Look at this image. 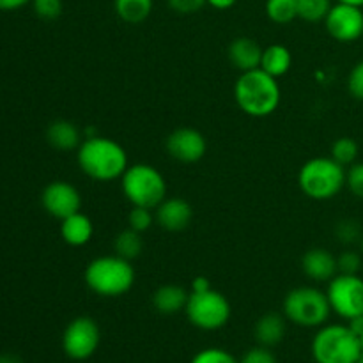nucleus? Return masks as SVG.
<instances>
[{"instance_id": "28", "label": "nucleus", "mask_w": 363, "mask_h": 363, "mask_svg": "<svg viewBox=\"0 0 363 363\" xmlns=\"http://www.w3.org/2000/svg\"><path fill=\"white\" fill-rule=\"evenodd\" d=\"M190 363H240L233 353L222 347H206L199 351Z\"/></svg>"}, {"instance_id": "7", "label": "nucleus", "mask_w": 363, "mask_h": 363, "mask_svg": "<svg viewBox=\"0 0 363 363\" xmlns=\"http://www.w3.org/2000/svg\"><path fill=\"white\" fill-rule=\"evenodd\" d=\"M123 194L131 206L156 209L167 199V181L149 163H135L121 177Z\"/></svg>"}, {"instance_id": "31", "label": "nucleus", "mask_w": 363, "mask_h": 363, "mask_svg": "<svg viewBox=\"0 0 363 363\" xmlns=\"http://www.w3.org/2000/svg\"><path fill=\"white\" fill-rule=\"evenodd\" d=\"M346 186L354 197L363 199V163H353L346 172Z\"/></svg>"}, {"instance_id": "11", "label": "nucleus", "mask_w": 363, "mask_h": 363, "mask_svg": "<svg viewBox=\"0 0 363 363\" xmlns=\"http://www.w3.org/2000/svg\"><path fill=\"white\" fill-rule=\"evenodd\" d=\"M328 34L339 43H353L363 35V11L362 7L337 2L325 18Z\"/></svg>"}, {"instance_id": "21", "label": "nucleus", "mask_w": 363, "mask_h": 363, "mask_svg": "<svg viewBox=\"0 0 363 363\" xmlns=\"http://www.w3.org/2000/svg\"><path fill=\"white\" fill-rule=\"evenodd\" d=\"M291 66H293V55H291L287 46L272 45L262 50L261 69L272 77H284V74L289 73Z\"/></svg>"}, {"instance_id": "2", "label": "nucleus", "mask_w": 363, "mask_h": 363, "mask_svg": "<svg viewBox=\"0 0 363 363\" xmlns=\"http://www.w3.org/2000/svg\"><path fill=\"white\" fill-rule=\"evenodd\" d=\"M280 85L275 77L257 69L241 73L234 85V99L238 106L250 117H268L280 105Z\"/></svg>"}, {"instance_id": "16", "label": "nucleus", "mask_w": 363, "mask_h": 363, "mask_svg": "<svg viewBox=\"0 0 363 363\" xmlns=\"http://www.w3.org/2000/svg\"><path fill=\"white\" fill-rule=\"evenodd\" d=\"M262 48L250 38H236L229 45V60L238 71H247L261 67Z\"/></svg>"}, {"instance_id": "26", "label": "nucleus", "mask_w": 363, "mask_h": 363, "mask_svg": "<svg viewBox=\"0 0 363 363\" xmlns=\"http://www.w3.org/2000/svg\"><path fill=\"white\" fill-rule=\"evenodd\" d=\"M332 158L342 167L353 165L358 158V144L350 137L337 138L332 145Z\"/></svg>"}, {"instance_id": "17", "label": "nucleus", "mask_w": 363, "mask_h": 363, "mask_svg": "<svg viewBox=\"0 0 363 363\" xmlns=\"http://www.w3.org/2000/svg\"><path fill=\"white\" fill-rule=\"evenodd\" d=\"M60 236H62L64 243L69 247H84L94 236V225L92 220L82 211L74 213V215L67 216V218L60 220Z\"/></svg>"}, {"instance_id": "5", "label": "nucleus", "mask_w": 363, "mask_h": 363, "mask_svg": "<svg viewBox=\"0 0 363 363\" xmlns=\"http://www.w3.org/2000/svg\"><path fill=\"white\" fill-rule=\"evenodd\" d=\"M298 184L308 199L330 201L346 186V170L332 156H319L303 163L298 174Z\"/></svg>"}, {"instance_id": "10", "label": "nucleus", "mask_w": 363, "mask_h": 363, "mask_svg": "<svg viewBox=\"0 0 363 363\" xmlns=\"http://www.w3.org/2000/svg\"><path fill=\"white\" fill-rule=\"evenodd\" d=\"M101 332L98 323L89 315L74 318L62 333V351L74 362L89 360L98 351Z\"/></svg>"}, {"instance_id": "18", "label": "nucleus", "mask_w": 363, "mask_h": 363, "mask_svg": "<svg viewBox=\"0 0 363 363\" xmlns=\"http://www.w3.org/2000/svg\"><path fill=\"white\" fill-rule=\"evenodd\" d=\"M286 315H280L277 312H268L259 321L255 323L254 335L259 346L264 347H275L286 337Z\"/></svg>"}, {"instance_id": "12", "label": "nucleus", "mask_w": 363, "mask_h": 363, "mask_svg": "<svg viewBox=\"0 0 363 363\" xmlns=\"http://www.w3.org/2000/svg\"><path fill=\"white\" fill-rule=\"evenodd\" d=\"M41 204L53 218L64 220L82 209L80 191L66 181H53L46 184L41 194Z\"/></svg>"}, {"instance_id": "22", "label": "nucleus", "mask_w": 363, "mask_h": 363, "mask_svg": "<svg viewBox=\"0 0 363 363\" xmlns=\"http://www.w3.org/2000/svg\"><path fill=\"white\" fill-rule=\"evenodd\" d=\"M116 11L126 23H142L151 14L152 0H116Z\"/></svg>"}, {"instance_id": "41", "label": "nucleus", "mask_w": 363, "mask_h": 363, "mask_svg": "<svg viewBox=\"0 0 363 363\" xmlns=\"http://www.w3.org/2000/svg\"><path fill=\"white\" fill-rule=\"evenodd\" d=\"M0 363H16V360H13V358H0Z\"/></svg>"}, {"instance_id": "38", "label": "nucleus", "mask_w": 363, "mask_h": 363, "mask_svg": "<svg viewBox=\"0 0 363 363\" xmlns=\"http://www.w3.org/2000/svg\"><path fill=\"white\" fill-rule=\"evenodd\" d=\"M238 0H208V4L211 7H215V9L218 11H225V9H230V7L236 6Z\"/></svg>"}, {"instance_id": "6", "label": "nucleus", "mask_w": 363, "mask_h": 363, "mask_svg": "<svg viewBox=\"0 0 363 363\" xmlns=\"http://www.w3.org/2000/svg\"><path fill=\"white\" fill-rule=\"evenodd\" d=\"M282 311L287 321L301 328H321L332 314L325 291L312 286L291 289L284 298Z\"/></svg>"}, {"instance_id": "4", "label": "nucleus", "mask_w": 363, "mask_h": 363, "mask_svg": "<svg viewBox=\"0 0 363 363\" xmlns=\"http://www.w3.org/2000/svg\"><path fill=\"white\" fill-rule=\"evenodd\" d=\"M315 363H357L362 357L360 339L350 325H323L311 344Z\"/></svg>"}, {"instance_id": "15", "label": "nucleus", "mask_w": 363, "mask_h": 363, "mask_svg": "<svg viewBox=\"0 0 363 363\" xmlns=\"http://www.w3.org/2000/svg\"><path fill=\"white\" fill-rule=\"evenodd\" d=\"M301 269L305 277L314 282H330L335 275H339L337 257L326 248H311L305 252L301 259Z\"/></svg>"}, {"instance_id": "23", "label": "nucleus", "mask_w": 363, "mask_h": 363, "mask_svg": "<svg viewBox=\"0 0 363 363\" xmlns=\"http://www.w3.org/2000/svg\"><path fill=\"white\" fill-rule=\"evenodd\" d=\"M142 248H144V243H142L140 233L133 229H124L121 230L119 234L113 240V250H116V255L126 259V261H133L138 255L142 254Z\"/></svg>"}, {"instance_id": "36", "label": "nucleus", "mask_w": 363, "mask_h": 363, "mask_svg": "<svg viewBox=\"0 0 363 363\" xmlns=\"http://www.w3.org/2000/svg\"><path fill=\"white\" fill-rule=\"evenodd\" d=\"M32 4V0H0V11H16Z\"/></svg>"}, {"instance_id": "19", "label": "nucleus", "mask_w": 363, "mask_h": 363, "mask_svg": "<svg viewBox=\"0 0 363 363\" xmlns=\"http://www.w3.org/2000/svg\"><path fill=\"white\" fill-rule=\"evenodd\" d=\"M188 296L190 291H186L181 286H174V284H167V286L158 287L152 294V305L156 311L163 315H174L179 314L181 311L186 308Z\"/></svg>"}, {"instance_id": "14", "label": "nucleus", "mask_w": 363, "mask_h": 363, "mask_svg": "<svg viewBox=\"0 0 363 363\" xmlns=\"http://www.w3.org/2000/svg\"><path fill=\"white\" fill-rule=\"evenodd\" d=\"M155 218L162 229L169 230V233H179L190 225L191 218H194V209L184 199L167 197L155 209Z\"/></svg>"}, {"instance_id": "1", "label": "nucleus", "mask_w": 363, "mask_h": 363, "mask_svg": "<svg viewBox=\"0 0 363 363\" xmlns=\"http://www.w3.org/2000/svg\"><path fill=\"white\" fill-rule=\"evenodd\" d=\"M77 151V162L82 172L101 183L121 179L130 167L126 149L112 138L99 135L85 137Z\"/></svg>"}, {"instance_id": "43", "label": "nucleus", "mask_w": 363, "mask_h": 363, "mask_svg": "<svg viewBox=\"0 0 363 363\" xmlns=\"http://www.w3.org/2000/svg\"><path fill=\"white\" fill-rule=\"evenodd\" d=\"M357 363H363V354H362L360 358H358V362H357Z\"/></svg>"}, {"instance_id": "39", "label": "nucleus", "mask_w": 363, "mask_h": 363, "mask_svg": "<svg viewBox=\"0 0 363 363\" xmlns=\"http://www.w3.org/2000/svg\"><path fill=\"white\" fill-rule=\"evenodd\" d=\"M347 325H350V328L360 337L363 333V315H358V318L351 319V321H347Z\"/></svg>"}, {"instance_id": "37", "label": "nucleus", "mask_w": 363, "mask_h": 363, "mask_svg": "<svg viewBox=\"0 0 363 363\" xmlns=\"http://www.w3.org/2000/svg\"><path fill=\"white\" fill-rule=\"evenodd\" d=\"M208 289H211V284H209V280L206 279V277H195L194 282H191L190 291L201 293V291H208Z\"/></svg>"}, {"instance_id": "20", "label": "nucleus", "mask_w": 363, "mask_h": 363, "mask_svg": "<svg viewBox=\"0 0 363 363\" xmlns=\"http://www.w3.org/2000/svg\"><path fill=\"white\" fill-rule=\"evenodd\" d=\"M46 140L52 147L59 149V151H73V149L80 147L82 133L71 121L59 119L53 121L46 130Z\"/></svg>"}, {"instance_id": "3", "label": "nucleus", "mask_w": 363, "mask_h": 363, "mask_svg": "<svg viewBox=\"0 0 363 363\" xmlns=\"http://www.w3.org/2000/svg\"><path fill=\"white\" fill-rule=\"evenodd\" d=\"M89 289L103 298H119L130 293L135 284V269L131 261L119 255H103L92 259L84 273Z\"/></svg>"}, {"instance_id": "33", "label": "nucleus", "mask_w": 363, "mask_h": 363, "mask_svg": "<svg viewBox=\"0 0 363 363\" xmlns=\"http://www.w3.org/2000/svg\"><path fill=\"white\" fill-rule=\"evenodd\" d=\"M347 89L354 99L363 101V60L351 69L350 78H347Z\"/></svg>"}, {"instance_id": "24", "label": "nucleus", "mask_w": 363, "mask_h": 363, "mask_svg": "<svg viewBox=\"0 0 363 363\" xmlns=\"http://www.w3.org/2000/svg\"><path fill=\"white\" fill-rule=\"evenodd\" d=\"M266 14L273 23H291L298 18L296 0H266Z\"/></svg>"}, {"instance_id": "44", "label": "nucleus", "mask_w": 363, "mask_h": 363, "mask_svg": "<svg viewBox=\"0 0 363 363\" xmlns=\"http://www.w3.org/2000/svg\"><path fill=\"white\" fill-rule=\"evenodd\" d=\"M362 250H363V238H362Z\"/></svg>"}, {"instance_id": "13", "label": "nucleus", "mask_w": 363, "mask_h": 363, "mask_svg": "<svg viewBox=\"0 0 363 363\" xmlns=\"http://www.w3.org/2000/svg\"><path fill=\"white\" fill-rule=\"evenodd\" d=\"M208 142L194 128H177L167 137V152L181 163H197L204 158Z\"/></svg>"}, {"instance_id": "29", "label": "nucleus", "mask_w": 363, "mask_h": 363, "mask_svg": "<svg viewBox=\"0 0 363 363\" xmlns=\"http://www.w3.org/2000/svg\"><path fill=\"white\" fill-rule=\"evenodd\" d=\"M32 7L43 20H57L62 14V0H32Z\"/></svg>"}, {"instance_id": "40", "label": "nucleus", "mask_w": 363, "mask_h": 363, "mask_svg": "<svg viewBox=\"0 0 363 363\" xmlns=\"http://www.w3.org/2000/svg\"><path fill=\"white\" fill-rule=\"evenodd\" d=\"M340 4H350V6H357V7H363V0H337Z\"/></svg>"}, {"instance_id": "32", "label": "nucleus", "mask_w": 363, "mask_h": 363, "mask_svg": "<svg viewBox=\"0 0 363 363\" xmlns=\"http://www.w3.org/2000/svg\"><path fill=\"white\" fill-rule=\"evenodd\" d=\"M240 363H277V357L273 354L272 347L255 346L241 357Z\"/></svg>"}, {"instance_id": "9", "label": "nucleus", "mask_w": 363, "mask_h": 363, "mask_svg": "<svg viewBox=\"0 0 363 363\" xmlns=\"http://www.w3.org/2000/svg\"><path fill=\"white\" fill-rule=\"evenodd\" d=\"M330 307L339 318L351 319L363 315V279L358 275H339L333 277L326 289Z\"/></svg>"}, {"instance_id": "25", "label": "nucleus", "mask_w": 363, "mask_h": 363, "mask_svg": "<svg viewBox=\"0 0 363 363\" xmlns=\"http://www.w3.org/2000/svg\"><path fill=\"white\" fill-rule=\"evenodd\" d=\"M298 18L305 21H325L326 14L332 9V0H296Z\"/></svg>"}, {"instance_id": "42", "label": "nucleus", "mask_w": 363, "mask_h": 363, "mask_svg": "<svg viewBox=\"0 0 363 363\" xmlns=\"http://www.w3.org/2000/svg\"><path fill=\"white\" fill-rule=\"evenodd\" d=\"M358 339H360V346H362V353H363V333L360 337H358Z\"/></svg>"}, {"instance_id": "8", "label": "nucleus", "mask_w": 363, "mask_h": 363, "mask_svg": "<svg viewBox=\"0 0 363 363\" xmlns=\"http://www.w3.org/2000/svg\"><path fill=\"white\" fill-rule=\"evenodd\" d=\"M184 314L195 328L202 332H216L229 323L233 308L225 294L211 287L201 293L190 291Z\"/></svg>"}, {"instance_id": "34", "label": "nucleus", "mask_w": 363, "mask_h": 363, "mask_svg": "<svg viewBox=\"0 0 363 363\" xmlns=\"http://www.w3.org/2000/svg\"><path fill=\"white\" fill-rule=\"evenodd\" d=\"M169 7L177 14H194L208 4V0H167Z\"/></svg>"}, {"instance_id": "27", "label": "nucleus", "mask_w": 363, "mask_h": 363, "mask_svg": "<svg viewBox=\"0 0 363 363\" xmlns=\"http://www.w3.org/2000/svg\"><path fill=\"white\" fill-rule=\"evenodd\" d=\"M155 213L152 209L147 208H138V206H133L128 215V225L130 229L137 230V233H145V230L151 229L152 222H155Z\"/></svg>"}, {"instance_id": "30", "label": "nucleus", "mask_w": 363, "mask_h": 363, "mask_svg": "<svg viewBox=\"0 0 363 363\" xmlns=\"http://www.w3.org/2000/svg\"><path fill=\"white\" fill-rule=\"evenodd\" d=\"M337 266H339V273L344 275H358L362 266V259L357 252H342V254L337 257Z\"/></svg>"}, {"instance_id": "35", "label": "nucleus", "mask_w": 363, "mask_h": 363, "mask_svg": "<svg viewBox=\"0 0 363 363\" xmlns=\"http://www.w3.org/2000/svg\"><path fill=\"white\" fill-rule=\"evenodd\" d=\"M358 236H360V229H358L357 222L346 220V222H340L339 225H337V238H339L342 243H353Z\"/></svg>"}]
</instances>
